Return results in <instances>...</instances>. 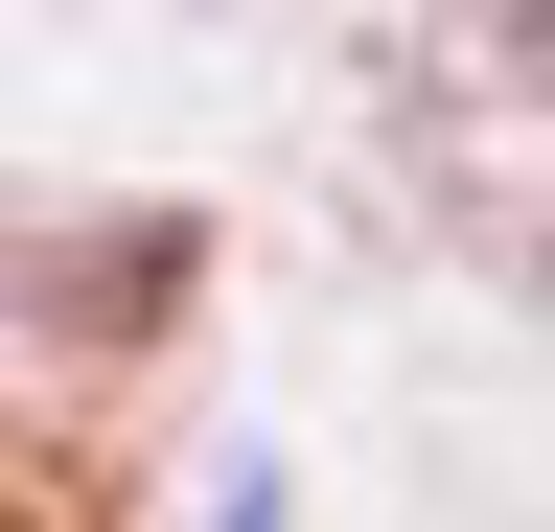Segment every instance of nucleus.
<instances>
[{
	"label": "nucleus",
	"instance_id": "nucleus-1",
	"mask_svg": "<svg viewBox=\"0 0 555 532\" xmlns=\"http://www.w3.org/2000/svg\"><path fill=\"white\" fill-rule=\"evenodd\" d=\"M463 24H486V47H509V70H532V93H555V0H463Z\"/></svg>",
	"mask_w": 555,
	"mask_h": 532
},
{
	"label": "nucleus",
	"instance_id": "nucleus-2",
	"mask_svg": "<svg viewBox=\"0 0 555 532\" xmlns=\"http://www.w3.org/2000/svg\"><path fill=\"white\" fill-rule=\"evenodd\" d=\"M0 532H24V486H0Z\"/></svg>",
	"mask_w": 555,
	"mask_h": 532
}]
</instances>
